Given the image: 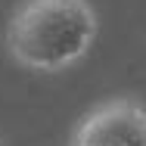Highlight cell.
I'll use <instances>...</instances> for the list:
<instances>
[{
	"mask_svg": "<svg viewBox=\"0 0 146 146\" xmlns=\"http://www.w3.org/2000/svg\"><path fill=\"white\" fill-rule=\"evenodd\" d=\"M96 28L87 0H22L9 19L6 47L25 68L59 72L93 47Z\"/></svg>",
	"mask_w": 146,
	"mask_h": 146,
	"instance_id": "cell-1",
	"label": "cell"
},
{
	"mask_svg": "<svg viewBox=\"0 0 146 146\" xmlns=\"http://www.w3.org/2000/svg\"><path fill=\"white\" fill-rule=\"evenodd\" d=\"M72 146H146V109L134 100H106L78 121Z\"/></svg>",
	"mask_w": 146,
	"mask_h": 146,
	"instance_id": "cell-2",
	"label": "cell"
}]
</instances>
